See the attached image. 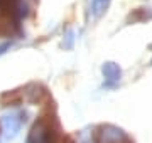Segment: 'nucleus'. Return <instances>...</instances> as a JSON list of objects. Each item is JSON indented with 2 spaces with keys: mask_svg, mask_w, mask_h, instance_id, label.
I'll list each match as a JSON object with an SVG mask.
<instances>
[{
  "mask_svg": "<svg viewBox=\"0 0 152 143\" xmlns=\"http://www.w3.org/2000/svg\"><path fill=\"white\" fill-rule=\"evenodd\" d=\"M59 142L61 136L56 130V125H53L46 118H41L31 128L27 136V143H59Z\"/></svg>",
  "mask_w": 152,
  "mask_h": 143,
  "instance_id": "nucleus-1",
  "label": "nucleus"
},
{
  "mask_svg": "<svg viewBox=\"0 0 152 143\" xmlns=\"http://www.w3.org/2000/svg\"><path fill=\"white\" fill-rule=\"evenodd\" d=\"M95 143H132L124 130L113 125H103L95 133Z\"/></svg>",
  "mask_w": 152,
  "mask_h": 143,
  "instance_id": "nucleus-2",
  "label": "nucleus"
},
{
  "mask_svg": "<svg viewBox=\"0 0 152 143\" xmlns=\"http://www.w3.org/2000/svg\"><path fill=\"white\" fill-rule=\"evenodd\" d=\"M22 121H24L22 115H9L2 120V131L5 133L7 138H14L19 133V130L22 126Z\"/></svg>",
  "mask_w": 152,
  "mask_h": 143,
  "instance_id": "nucleus-3",
  "label": "nucleus"
},
{
  "mask_svg": "<svg viewBox=\"0 0 152 143\" xmlns=\"http://www.w3.org/2000/svg\"><path fill=\"white\" fill-rule=\"evenodd\" d=\"M102 72L105 76V83L107 86H115L120 83V77H122V69L118 64L115 62H105L102 66Z\"/></svg>",
  "mask_w": 152,
  "mask_h": 143,
  "instance_id": "nucleus-4",
  "label": "nucleus"
},
{
  "mask_svg": "<svg viewBox=\"0 0 152 143\" xmlns=\"http://www.w3.org/2000/svg\"><path fill=\"white\" fill-rule=\"evenodd\" d=\"M110 0H91V12L95 17H100L107 10V7H108Z\"/></svg>",
  "mask_w": 152,
  "mask_h": 143,
  "instance_id": "nucleus-5",
  "label": "nucleus"
},
{
  "mask_svg": "<svg viewBox=\"0 0 152 143\" xmlns=\"http://www.w3.org/2000/svg\"><path fill=\"white\" fill-rule=\"evenodd\" d=\"M10 46H12V42H5V44L0 46V56L4 54V52H5L7 49H10Z\"/></svg>",
  "mask_w": 152,
  "mask_h": 143,
  "instance_id": "nucleus-6",
  "label": "nucleus"
},
{
  "mask_svg": "<svg viewBox=\"0 0 152 143\" xmlns=\"http://www.w3.org/2000/svg\"><path fill=\"white\" fill-rule=\"evenodd\" d=\"M0 131H2V128H0Z\"/></svg>",
  "mask_w": 152,
  "mask_h": 143,
  "instance_id": "nucleus-7",
  "label": "nucleus"
}]
</instances>
